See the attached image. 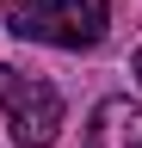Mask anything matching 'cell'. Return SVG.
<instances>
[{
  "mask_svg": "<svg viewBox=\"0 0 142 148\" xmlns=\"http://www.w3.org/2000/svg\"><path fill=\"white\" fill-rule=\"evenodd\" d=\"M0 111H6L19 148H49L62 136V92L49 80H37V74L6 68V62H0Z\"/></svg>",
  "mask_w": 142,
  "mask_h": 148,
  "instance_id": "2",
  "label": "cell"
},
{
  "mask_svg": "<svg viewBox=\"0 0 142 148\" xmlns=\"http://www.w3.org/2000/svg\"><path fill=\"white\" fill-rule=\"evenodd\" d=\"M136 80H142V49H136Z\"/></svg>",
  "mask_w": 142,
  "mask_h": 148,
  "instance_id": "4",
  "label": "cell"
},
{
  "mask_svg": "<svg viewBox=\"0 0 142 148\" xmlns=\"http://www.w3.org/2000/svg\"><path fill=\"white\" fill-rule=\"evenodd\" d=\"M86 148H142V105L99 99L86 117Z\"/></svg>",
  "mask_w": 142,
  "mask_h": 148,
  "instance_id": "3",
  "label": "cell"
},
{
  "mask_svg": "<svg viewBox=\"0 0 142 148\" xmlns=\"http://www.w3.org/2000/svg\"><path fill=\"white\" fill-rule=\"evenodd\" d=\"M6 31L49 49H99L111 31V0H6Z\"/></svg>",
  "mask_w": 142,
  "mask_h": 148,
  "instance_id": "1",
  "label": "cell"
}]
</instances>
